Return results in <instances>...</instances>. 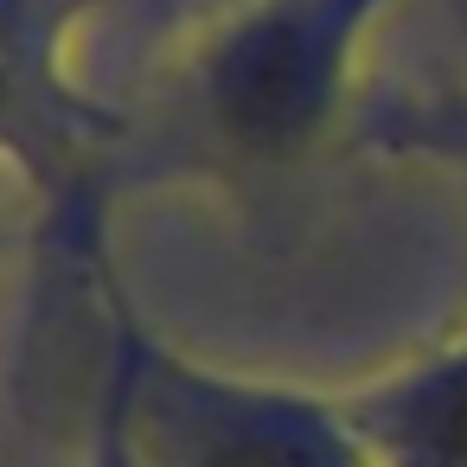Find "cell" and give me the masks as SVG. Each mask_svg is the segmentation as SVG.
Segmentation results:
<instances>
[{
  "instance_id": "8992f818",
  "label": "cell",
  "mask_w": 467,
  "mask_h": 467,
  "mask_svg": "<svg viewBox=\"0 0 467 467\" xmlns=\"http://www.w3.org/2000/svg\"><path fill=\"white\" fill-rule=\"evenodd\" d=\"M52 7H58L65 33L78 39V26H84V20H97V14H116V7H135V0H52Z\"/></svg>"
},
{
  "instance_id": "7a4b0ae2",
  "label": "cell",
  "mask_w": 467,
  "mask_h": 467,
  "mask_svg": "<svg viewBox=\"0 0 467 467\" xmlns=\"http://www.w3.org/2000/svg\"><path fill=\"white\" fill-rule=\"evenodd\" d=\"M390 0H237L180 65V122L231 173L314 154L352 109V78Z\"/></svg>"
},
{
  "instance_id": "277c9868",
  "label": "cell",
  "mask_w": 467,
  "mask_h": 467,
  "mask_svg": "<svg viewBox=\"0 0 467 467\" xmlns=\"http://www.w3.org/2000/svg\"><path fill=\"white\" fill-rule=\"evenodd\" d=\"M365 141L378 154L397 161H422L441 167L467 186V84L448 90H416V97H390L365 116Z\"/></svg>"
},
{
  "instance_id": "6da1fadb",
  "label": "cell",
  "mask_w": 467,
  "mask_h": 467,
  "mask_svg": "<svg viewBox=\"0 0 467 467\" xmlns=\"http://www.w3.org/2000/svg\"><path fill=\"white\" fill-rule=\"evenodd\" d=\"M78 250L97 256V301L109 327L103 403L122 416L141 467H371L339 390H307L173 346L116 282L103 224L84 231Z\"/></svg>"
},
{
  "instance_id": "3957f363",
  "label": "cell",
  "mask_w": 467,
  "mask_h": 467,
  "mask_svg": "<svg viewBox=\"0 0 467 467\" xmlns=\"http://www.w3.org/2000/svg\"><path fill=\"white\" fill-rule=\"evenodd\" d=\"M339 410L371 467H467V320L339 390Z\"/></svg>"
},
{
  "instance_id": "5b68a950",
  "label": "cell",
  "mask_w": 467,
  "mask_h": 467,
  "mask_svg": "<svg viewBox=\"0 0 467 467\" xmlns=\"http://www.w3.org/2000/svg\"><path fill=\"white\" fill-rule=\"evenodd\" d=\"M97 467H141V454H135L122 416H116L103 397H97Z\"/></svg>"
}]
</instances>
